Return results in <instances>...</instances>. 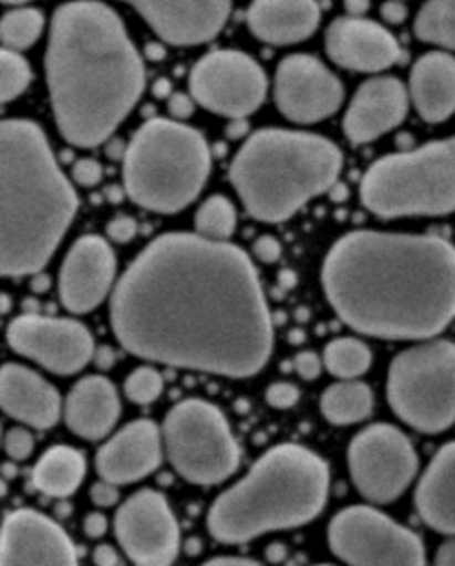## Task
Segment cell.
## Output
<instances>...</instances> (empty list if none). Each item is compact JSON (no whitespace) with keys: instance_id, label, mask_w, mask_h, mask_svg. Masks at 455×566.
Here are the masks:
<instances>
[{"instance_id":"obj_1","label":"cell","mask_w":455,"mask_h":566,"mask_svg":"<svg viewBox=\"0 0 455 566\" xmlns=\"http://www.w3.org/2000/svg\"><path fill=\"white\" fill-rule=\"evenodd\" d=\"M110 324L141 359L230 379L255 377L272 353V319L250 256L190 232L143 248L112 291Z\"/></svg>"},{"instance_id":"obj_2","label":"cell","mask_w":455,"mask_h":566,"mask_svg":"<svg viewBox=\"0 0 455 566\" xmlns=\"http://www.w3.org/2000/svg\"><path fill=\"white\" fill-rule=\"evenodd\" d=\"M322 283L362 335L424 342L455 319V248L435 234L349 232L329 250Z\"/></svg>"},{"instance_id":"obj_3","label":"cell","mask_w":455,"mask_h":566,"mask_svg":"<svg viewBox=\"0 0 455 566\" xmlns=\"http://www.w3.org/2000/svg\"><path fill=\"white\" fill-rule=\"evenodd\" d=\"M45 74L59 132L76 148L105 144L145 90L141 54L118 14L99 0L56 10Z\"/></svg>"},{"instance_id":"obj_4","label":"cell","mask_w":455,"mask_h":566,"mask_svg":"<svg viewBox=\"0 0 455 566\" xmlns=\"http://www.w3.org/2000/svg\"><path fill=\"white\" fill-rule=\"evenodd\" d=\"M76 210L45 132L23 118L0 120V276L39 274Z\"/></svg>"},{"instance_id":"obj_5","label":"cell","mask_w":455,"mask_h":566,"mask_svg":"<svg viewBox=\"0 0 455 566\" xmlns=\"http://www.w3.org/2000/svg\"><path fill=\"white\" fill-rule=\"evenodd\" d=\"M329 489L331 471L318 453L279 444L215 500L208 531L217 542L244 544L268 531L303 526L324 511Z\"/></svg>"},{"instance_id":"obj_6","label":"cell","mask_w":455,"mask_h":566,"mask_svg":"<svg viewBox=\"0 0 455 566\" xmlns=\"http://www.w3.org/2000/svg\"><path fill=\"white\" fill-rule=\"evenodd\" d=\"M342 166L344 157L333 140L270 127L255 132L239 148L230 181L252 219L279 223L329 192Z\"/></svg>"},{"instance_id":"obj_7","label":"cell","mask_w":455,"mask_h":566,"mask_svg":"<svg viewBox=\"0 0 455 566\" xmlns=\"http://www.w3.org/2000/svg\"><path fill=\"white\" fill-rule=\"evenodd\" d=\"M213 170L201 132L170 118H149L127 144L123 184L132 203L143 210L175 214L204 190Z\"/></svg>"},{"instance_id":"obj_8","label":"cell","mask_w":455,"mask_h":566,"mask_svg":"<svg viewBox=\"0 0 455 566\" xmlns=\"http://www.w3.org/2000/svg\"><path fill=\"white\" fill-rule=\"evenodd\" d=\"M380 219L442 217L455 210V136L375 161L360 186Z\"/></svg>"},{"instance_id":"obj_9","label":"cell","mask_w":455,"mask_h":566,"mask_svg":"<svg viewBox=\"0 0 455 566\" xmlns=\"http://www.w3.org/2000/svg\"><path fill=\"white\" fill-rule=\"evenodd\" d=\"M386 397L411 429L437 436L455 423V344L424 339L402 350L389 368Z\"/></svg>"},{"instance_id":"obj_10","label":"cell","mask_w":455,"mask_h":566,"mask_svg":"<svg viewBox=\"0 0 455 566\" xmlns=\"http://www.w3.org/2000/svg\"><path fill=\"white\" fill-rule=\"evenodd\" d=\"M162 440L170 464L190 484H221L239 469L241 453L230 423L210 401H179L164 419Z\"/></svg>"},{"instance_id":"obj_11","label":"cell","mask_w":455,"mask_h":566,"mask_svg":"<svg viewBox=\"0 0 455 566\" xmlns=\"http://www.w3.org/2000/svg\"><path fill=\"white\" fill-rule=\"evenodd\" d=\"M329 546L349 566H426L422 539L373 506L342 509L329 524Z\"/></svg>"},{"instance_id":"obj_12","label":"cell","mask_w":455,"mask_h":566,"mask_svg":"<svg viewBox=\"0 0 455 566\" xmlns=\"http://www.w3.org/2000/svg\"><path fill=\"white\" fill-rule=\"evenodd\" d=\"M347 462L360 495L375 504L395 502L417 475L411 440L391 423H373L360 431L351 440Z\"/></svg>"},{"instance_id":"obj_13","label":"cell","mask_w":455,"mask_h":566,"mask_svg":"<svg viewBox=\"0 0 455 566\" xmlns=\"http://www.w3.org/2000/svg\"><path fill=\"white\" fill-rule=\"evenodd\" d=\"M268 78L259 63L239 50H217L201 56L190 72V94L208 112L246 118L259 109Z\"/></svg>"},{"instance_id":"obj_14","label":"cell","mask_w":455,"mask_h":566,"mask_svg":"<svg viewBox=\"0 0 455 566\" xmlns=\"http://www.w3.org/2000/svg\"><path fill=\"white\" fill-rule=\"evenodd\" d=\"M114 533L136 566H170L182 548L179 522L168 500L152 489L130 495L118 506Z\"/></svg>"},{"instance_id":"obj_15","label":"cell","mask_w":455,"mask_h":566,"mask_svg":"<svg viewBox=\"0 0 455 566\" xmlns=\"http://www.w3.org/2000/svg\"><path fill=\"white\" fill-rule=\"evenodd\" d=\"M8 344L54 375L81 373L94 357V337L76 319L21 315L8 326Z\"/></svg>"},{"instance_id":"obj_16","label":"cell","mask_w":455,"mask_h":566,"mask_svg":"<svg viewBox=\"0 0 455 566\" xmlns=\"http://www.w3.org/2000/svg\"><path fill=\"white\" fill-rule=\"evenodd\" d=\"M277 109L294 123H318L344 103L342 81L316 56L290 54L275 72Z\"/></svg>"},{"instance_id":"obj_17","label":"cell","mask_w":455,"mask_h":566,"mask_svg":"<svg viewBox=\"0 0 455 566\" xmlns=\"http://www.w3.org/2000/svg\"><path fill=\"white\" fill-rule=\"evenodd\" d=\"M0 566H79V553L52 517L19 509L0 524Z\"/></svg>"},{"instance_id":"obj_18","label":"cell","mask_w":455,"mask_h":566,"mask_svg":"<svg viewBox=\"0 0 455 566\" xmlns=\"http://www.w3.org/2000/svg\"><path fill=\"white\" fill-rule=\"evenodd\" d=\"M116 256L112 245L99 234L81 237L63 259L59 272V295L74 315L96 311L114 291Z\"/></svg>"},{"instance_id":"obj_19","label":"cell","mask_w":455,"mask_h":566,"mask_svg":"<svg viewBox=\"0 0 455 566\" xmlns=\"http://www.w3.org/2000/svg\"><path fill=\"white\" fill-rule=\"evenodd\" d=\"M170 45L188 48L213 41L226 25L230 0H123Z\"/></svg>"},{"instance_id":"obj_20","label":"cell","mask_w":455,"mask_h":566,"mask_svg":"<svg viewBox=\"0 0 455 566\" xmlns=\"http://www.w3.org/2000/svg\"><path fill=\"white\" fill-rule=\"evenodd\" d=\"M164 460V440L155 421L134 419L96 451V473L116 486L155 473Z\"/></svg>"},{"instance_id":"obj_21","label":"cell","mask_w":455,"mask_h":566,"mask_svg":"<svg viewBox=\"0 0 455 566\" xmlns=\"http://www.w3.org/2000/svg\"><path fill=\"white\" fill-rule=\"evenodd\" d=\"M327 54L344 70L378 74L395 65L402 50L384 25L362 17H342L327 30Z\"/></svg>"},{"instance_id":"obj_22","label":"cell","mask_w":455,"mask_h":566,"mask_svg":"<svg viewBox=\"0 0 455 566\" xmlns=\"http://www.w3.org/2000/svg\"><path fill=\"white\" fill-rule=\"evenodd\" d=\"M409 112V92L395 76H378L355 92L347 116L344 134L355 146L371 144V140L395 129Z\"/></svg>"},{"instance_id":"obj_23","label":"cell","mask_w":455,"mask_h":566,"mask_svg":"<svg viewBox=\"0 0 455 566\" xmlns=\"http://www.w3.org/2000/svg\"><path fill=\"white\" fill-rule=\"evenodd\" d=\"M0 410L32 429H52L63 415L59 390L32 368L0 366Z\"/></svg>"},{"instance_id":"obj_24","label":"cell","mask_w":455,"mask_h":566,"mask_svg":"<svg viewBox=\"0 0 455 566\" xmlns=\"http://www.w3.org/2000/svg\"><path fill=\"white\" fill-rule=\"evenodd\" d=\"M118 417V390L103 375H87L79 379L63 403V419L68 429L83 440L107 438L114 431Z\"/></svg>"},{"instance_id":"obj_25","label":"cell","mask_w":455,"mask_h":566,"mask_svg":"<svg viewBox=\"0 0 455 566\" xmlns=\"http://www.w3.org/2000/svg\"><path fill=\"white\" fill-rule=\"evenodd\" d=\"M250 32L268 45L309 41L322 21L318 0H252L246 14Z\"/></svg>"},{"instance_id":"obj_26","label":"cell","mask_w":455,"mask_h":566,"mask_svg":"<svg viewBox=\"0 0 455 566\" xmlns=\"http://www.w3.org/2000/svg\"><path fill=\"white\" fill-rule=\"evenodd\" d=\"M409 96L426 123H442L455 114V56L428 52L415 61Z\"/></svg>"},{"instance_id":"obj_27","label":"cell","mask_w":455,"mask_h":566,"mask_svg":"<svg viewBox=\"0 0 455 566\" xmlns=\"http://www.w3.org/2000/svg\"><path fill=\"white\" fill-rule=\"evenodd\" d=\"M415 509L426 526L455 535V442L433 455L415 489Z\"/></svg>"},{"instance_id":"obj_28","label":"cell","mask_w":455,"mask_h":566,"mask_svg":"<svg viewBox=\"0 0 455 566\" xmlns=\"http://www.w3.org/2000/svg\"><path fill=\"white\" fill-rule=\"evenodd\" d=\"M87 473L85 455L72 447L48 449L32 471V484L37 491L50 497H70L79 491Z\"/></svg>"},{"instance_id":"obj_29","label":"cell","mask_w":455,"mask_h":566,"mask_svg":"<svg viewBox=\"0 0 455 566\" xmlns=\"http://www.w3.org/2000/svg\"><path fill=\"white\" fill-rule=\"evenodd\" d=\"M322 415L335 427L364 421L373 410V392L358 379H342L329 386L322 395Z\"/></svg>"},{"instance_id":"obj_30","label":"cell","mask_w":455,"mask_h":566,"mask_svg":"<svg viewBox=\"0 0 455 566\" xmlns=\"http://www.w3.org/2000/svg\"><path fill=\"white\" fill-rule=\"evenodd\" d=\"M413 30L422 43L455 52V0H426Z\"/></svg>"},{"instance_id":"obj_31","label":"cell","mask_w":455,"mask_h":566,"mask_svg":"<svg viewBox=\"0 0 455 566\" xmlns=\"http://www.w3.org/2000/svg\"><path fill=\"white\" fill-rule=\"evenodd\" d=\"M373 364L371 348L355 337H342L324 348V366L340 379H358Z\"/></svg>"},{"instance_id":"obj_32","label":"cell","mask_w":455,"mask_h":566,"mask_svg":"<svg viewBox=\"0 0 455 566\" xmlns=\"http://www.w3.org/2000/svg\"><path fill=\"white\" fill-rule=\"evenodd\" d=\"M45 30V19L39 10L19 8L0 19V43L6 50L23 52L32 48Z\"/></svg>"},{"instance_id":"obj_33","label":"cell","mask_w":455,"mask_h":566,"mask_svg":"<svg viewBox=\"0 0 455 566\" xmlns=\"http://www.w3.org/2000/svg\"><path fill=\"white\" fill-rule=\"evenodd\" d=\"M197 234L210 241H228L237 228L235 206L224 195L208 197L195 217Z\"/></svg>"},{"instance_id":"obj_34","label":"cell","mask_w":455,"mask_h":566,"mask_svg":"<svg viewBox=\"0 0 455 566\" xmlns=\"http://www.w3.org/2000/svg\"><path fill=\"white\" fill-rule=\"evenodd\" d=\"M32 81L30 63L12 50L0 48V103L19 98Z\"/></svg>"},{"instance_id":"obj_35","label":"cell","mask_w":455,"mask_h":566,"mask_svg":"<svg viewBox=\"0 0 455 566\" xmlns=\"http://www.w3.org/2000/svg\"><path fill=\"white\" fill-rule=\"evenodd\" d=\"M123 390H125V397L134 403H141V406H147L152 401H157L164 392V377L149 366H143V368H136L127 375L125 384H123Z\"/></svg>"},{"instance_id":"obj_36","label":"cell","mask_w":455,"mask_h":566,"mask_svg":"<svg viewBox=\"0 0 455 566\" xmlns=\"http://www.w3.org/2000/svg\"><path fill=\"white\" fill-rule=\"evenodd\" d=\"M3 447H6V453L14 462H25L34 453V436L28 429H23V427H14V429H10L6 433Z\"/></svg>"},{"instance_id":"obj_37","label":"cell","mask_w":455,"mask_h":566,"mask_svg":"<svg viewBox=\"0 0 455 566\" xmlns=\"http://www.w3.org/2000/svg\"><path fill=\"white\" fill-rule=\"evenodd\" d=\"M266 401L272 406V408H279V410H288L292 408L297 401H299V390L294 384L290 381H277V384H270L268 390H266Z\"/></svg>"},{"instance_id":"obj_38","label":"cell","mask_w":455,"mask_h":566,"mask_svg":"<svg viewBox=\"0 0 455 566\" xmlns=\"http://www.w3.org/2000/svg\"><path fill=\"white\" fill-rule=\"evenodd\" d=\"M72 177H74V181H76L79 186H83V188H94V186H99L101 179H103V168H101V164H99L96 159H81V161L74 164Z\"/></svg>"},{"instance_id":"obj_39","label":"cell","mask_w":455,"mask_h":566,"mask_svg":"<svg viewBox=\"0 0 455 566\" xmlns=\"http://www.w3.org/2000/svg\"><path fill=\"white\" fill-rule=\"evenodd\" d=\"M136 232H138L136 221L125 214H121L107 223V237L116 243H130L136 237Z\"/></svg>"},{"instance_id":"obj_40","label":"cell","mask_w":455,"mask_h":566,"mask_svg":"<svg viewBox=\"0 0 455 566\" xmlns=\"http://www.w3.org/2000/svg\"><path fill=\"white\" fill-rule=\"evenodd\" d=\"M294 370H297V375L301 379L313 381V379H318L322 375V359L316 353H311V350L299 353L294 357Z\"/></svg>"},{"instance_id":"obj_41","label":"cell","mask_w":455,"mask_h":566,"mask_svg":"<svg viewBox=\"0 0 455 566\" xmlns=\"http://www.w3.org/2000/svg\"><path fill=\"white\" fill-rule=\"evenodd\" d=\"M252 252L261 263H277L281 256V243L275 237L263 234L252 243Z\"/></svg>"},{"instance_id":"obj_42","label":"cell","mask_w":455,"mask_h":566,"mask_svg":"<svg viewBox=\"0 0 455 566\" xmlns=\"http://www.w3.org/2000/svg\"><path fill=\"white\" fill-rule=\"evenodd\" d=\"M90 497H92V502H94L96 506L110 509V506H114V504L118 502V486L112 484V482L101 480V482H96V484L90 489Z\"/></svg>"},{"instance_id":"obj_43","label":"cell","mask_w":455,"mask_h":566,"mask_svg":"<svg viewBox=\"0 0 455 566\" xmlns=\"http://www.w3.org/2000/svg\"><path fill=\"white\" fill-rule=\"evenodd\" d=\"M168 109L175 116V120H184L195 112V105L188 94H173L168 101Z\"/></svg>"},{"instance_id":"obj_44","label":"cell","mask_w":455,"mask_h":566,"mask_svg":"<svg viewBox=\"0 0 455 566\" xmlns=\"http://www.w3.org/2000/svg\"><path fill=\"white\" fill-rule=\"evenodd\" d=\"M380 14H382L384 21H389V23H393V25H400V23H404V19H406V8H404L402 0H389V3L382 6Z\"/></svg>"},{"instance_id":"obj_45","label":"cell","mask_w":455,"mask_h":566,"mask_svg":"<svg viewBox=\"0 0 455 566\" xmlns=\"http://www.w3.org/2000/svg\"><path fill=\"white\" fill-rule=\"evenodd\" d=\"M83 531H85L87 537H92V539L105 535V531H107V520H105V515H101V513H90V515L83 520Z\"/></svg>"},{"instance_id":"obj_46","label":"cell","mask_w":455,"mask_h":566,"mask_svg":"<svg viewBox=\"0 0 455 566\" xmlns=\"http://www.w3.org/2000/svg\"><path fill=\"white\" fill-rule=\"evenodd\" d=\"M92 557H94V564H96V566H123L118 553H116L112 546H107V544L96 546Z\"/></svg>"},{"instance_id":"obj_47","label":"cell","mask_w":455,"mask_h":566,"mask_svg":"<svg viewBox=\"0 0 455 566\" xmlns=\"http://www.w3.org/2000/svg\"><path fill=\"white\" fill-rule=\"evenodd\" d=\"M435 566H455V535L440 544L435 553Z\"/></svg>"},{"instance_id":"obj_48","label":"cell","mask_w":455,"mask_h":566,"mask_svg":"<svg viewBox=\"0 0 455 566\" xmlns=\"http://www.w3.org/2000/svg\"><path fill=\"white\" fill-rule=\"evenodd\" d=\"M201 566H261V564L248 557H215L204 562Z\"/></svg>"},{"instance_id":"obj_49","label":"cell","mask_w":455,"mask_h":566,"mask_svg":"<svg viewBox=\"0 0 455 566\" xmlns=\"http://www.w3.org/2000/svg\"><path fill=\"white\" fill-rule=\"evenodd\" d=\"M344 6H347V12H349V17H364L366 12H369V0H344Z\"/></svg>"},{"instance_id":"obj_50","label":"cell","mask_w":455,"mask_h":566,"mask_svg":"<svg viewBox=\"0 0 455 566\" xmlns=\"http://www.w3.org/2000/svg\"><path fill=\"white\" fill-rule=\"evenodd\" d=\"M112 350L110 348H101L99 350V366H103V368H107L110 366V361H112Z\"/></svg>"},{"instance_id":"obj_51","label":"cell","mask_w":455,"mask_h":566,"mask_svg":"<svg viewBox=\"0 0 455 566\" xmlns=\"http://www.w3.org/2000/svg\"><path fill=\"white\" fill-rule=\"evenodd\" d=\"M3 6H12V8H23L28 3H32V0H0Z\"/></svg>"},{"instance_id":"obj_52","label":"cell","mask_w":455,"mask_h":566,"mask_svg":"<svg viewBox=\"0 0 455 566\" xmlns=\"http://www.w3.org/2000/svg\"><path fill=\"white\" fill-rule=\"evenodd\" d=\"M10 308V297H6V295H0V313L3 311H8Z\"/></svg>"},{"instance_id":"obj_53","label":"cell","mask_w":455,"mask_h":566,"mask_svg":"<svg viewBox=\"0 0 455 566\" xmlns=\"http://www.w3.org/2000/svg\"><path fill=\"white\" fill-rule=\"evenodd\" d=\"M45 283H48V279L43 276V279H39V281H37V286H34V289H37V291H45V289H48Z\"/></svg>"},{"instance_id":"obj_54","label":"cell","mask_w":455,"mask_h":566,"mask_svg":"<svg viewBox=\"0 0 455 566\" xmlns=\"http://www.w3.org/2000/svg\"><path fill=\"white\" fill-rule=\"evenodd\" d=\"M8 495V484H6V480H0V497H6Z\"/></svg>"},{"instance_id":"obj_55","label":"cell","mask_w":455,"mask_h":566,"mask_svg":"<svg viewBox=\"0 0 455 566\" xmlns=\"http://www.w3.org/2000/svg\"><path fill=\"white\" fill-rule=\"evenodd\" d=\"M316 566H333V564H316Z\"/></svg>"},{"instance_id":"obj_56","label":"cell","mask_w":455,"mask_h":566,"mask_svg":"<svg viewBox=\"0 0 455 566\" xmlns=\"http://www.w3.org/2000/svg\"><path fill=\"white\" fill-rule=\"evenodd\" d=\"M0 444H3V442H0Z\"/></svg>"}]
</instances>
